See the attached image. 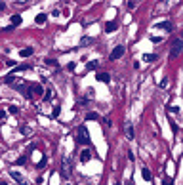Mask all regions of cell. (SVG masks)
Here are the masks:
<instances>
[{"label": "cell", "instance_id": "6da1fadb", "mask_svg": "<svg viewBox=\"0 0 183 185\" xmlns=\"http://www.w3.org/2000/svg\"><path fill=\"white\" fill-rule=\"evenodd\" d=\"M76 143H80V145H88L90 143V134H88V128L84 124L78 126V130H76Z\"/></svg>", "mask_w": 183, "mask_h": 185}, {"label": "cell", "instance_id": "cb8c5ba5", "mask_svg": "<svg viewBox=\"0 0 183 185\" xmlns=\"http://www.w3.org/2000/svg\"><path fill=\"white\" fill-rule=\"evenodd\" d=\"M137 4H139V0H128V8H130V10H134Z\"/></svg>", "mask_w": 183, "mask_h": 185}, {"label": "cell", "instance_id": "52a82bcc", "mask_svg": "<svg viewBox=\"0 0 183 185\" xmlns=\"http://www.w3.org/2000/svg\"><path fill=\"white\" fill-rule=\"evenodd\" d=\"M10 176H12V178H13V179H15V181H17L19 185H27V181H25V179H23V176H21V174H19V172L12 170V172H10Z\"/></svg>", "mask_w": 183, "mask_h": 185}, {"label": "cell", "instance_id": "ba28073f", "mask_svg": "<svg viewBox=\"0 0 183 185\" xmlns=\"http://www.w3.org/2000/svg\"><path fill=\"white\" fill-rule=\"evenodd\" d=\"M118 29V23L117 21H107L105 23V33H114Z\"/></svg>", "mask_w": 183, "mask_h": 185}, {"label": "cell", "instance_id": "d590c367", "mask_svg": "<svg viewBox=\"0 0 183 185\" xmlns=\"http://www.w3.org/2000/svg\"><path fill=\"white\" fill-rule=\"evenodd\" d=\"M17 2H19V4H25V2H27V0H17Z\"/></svg>", "mask_w": 183, "mask_h": 185}, {"label": "cell", "instance_id": "9c48e42d", "mask_svg": "<svg viewBox=\"0 0 183 185\" xmlns=\"http://www.w3.org/2000/svg\"><path fill=\"white\" fill-rule=\"evenodd\" d=\"M155 27H156V29H164V31H168V33H170V31L174 29V25H172L170 21H162V23H156Z\"/></svg>", "mask_w": 183, "mask_h": 185}, {"label": "cell", "instance_id": "f1b7e54d", "mask_svg": "<svg viewBox=\"0 0 183 185\" xmlns=\"http://www.w3.org/2000/svg\"><path fill=\"white\" fill-rule=\"evenodd\" d=\"M46 162H48V160H46V157H42V158H40V162H38V168H44Z\"/></svg>", "mask_w": 183, "mask_h": 185}, {"label": "cell", "instance_id": "5bb4252c", "mask_svg": "<svg viewBox=\"0 0 183 185\" xmlns=\"http://www.w3.org/2000/svg\"><path fill=\"white\" fill-rule=\"evenodd\" d=\"M141 178H143L145 181H151V178H153V176H151V170H149V168H143V170H141Z\"/></svg>", "mask_w": 183, "mask_h": 185}, {"label": "cell", "instance_id": "7c38bea8", "mask_svg": "<svg viewBox=\"0 0 183 185\" xmlns=\"http://www.w3.org/2000/svg\"><path fill=\"white\" fill-rule=\"evenodd\" d=\"M29 90H31V92H34V94H44V88H42L40 84H36V82H33V84L29 86Z\"/></svg>", "mask_w": 183, "mask_h": 185}, {"label": "cell", "instance_id": "83f0119b", "mask_svg": "<svg viewBox=\"0 0 183 185\" xmlns=\"http://www.w3.org/2000/svg\"><path fill=\"white\" fill-rule=\"evenodd\" d=\"M168 111H170V113H174V115H177V113H179V107H177V105H174V107H170Z\"/></svg>", "mask_w": 183, "mask_h": 185}, {"label": "cell", "instance_id": "8fae6325", "mask_svg": "<svg viewBox=\"0 0 183 185\" xmlns=\"http://www.w3.org/2000/svg\"><path fill=\"white\" fill-rule=\"evenodd\" d=\"M23 23V17L19 13H15V15H12V27H19V25Z\"/></svg>", "mask_w": 183, "mask_h": 185}, {"label": "cell", "instance_id": "e575fe53", "mask_svg": "<svg viewBox=\"0 0 183 185\" xmlns=\"http://www.w3.org/2000/svg\"><path fill=\"white\" fill-rule=\"evenodd\" d=\"M4 8H6V6H4V2H2V0H0V12H2Z\"/></svg>", "mask_w": 183, "mask_h": 185}, {"label": "cell", "instance_id": "4fadbf2b", "mask_svg": "<svg viewBox=\"0 0 183 185\" xmlns=\"http://www.w3.org/2000/svg\"><path fill=\"white\" fill-rule=\"evenodd\" d=\"M97 80L109 84V82H111V75H109V73H99V75H97Z\"/></svg>", "mask_w": 183, "mask_h": 185}, {"label": "cell", "instance_id": "7402d4cb", "mask_svg": "<svg viewBox=\"0 0 183 185\" xmlns=\"http://www.w3.org/2000/svg\"><path fill=\"white\" fill-rule=\"evenodd\" d=\"M97 119H99L97 113H88V115H86V120H97Z\"/></svg>", "mask_w": 183, "mask_h": 185}, {"label": "cell", "instance_id": "44dd1931", "mask_svg": "<svg viewBox=\"0 0 183 185\" xmlns=\"http://www.w3.org/2000/svg\"><path fill=\"white\" fill-rule=\"evenodd\" d=\"M86 69L88 71H96L97 69V61H90V63H86Z\"/></svg>", "mask_w": 183, "mask_h": 185}, {"label": "cell", "instance_id": "d6986e66", "mask_svg": "<svg viewBox=\"0 0 183 185\" xmlns=\"http://www.w3.org/2000/svg\"><path fill=\"white\" fill-rule=\"evenodd\" d=\"M88 44H93V38L92 37H84L80 40V46H88Z\"/></svg>", "mask_w": 183, "mask_h": 185}, {"label": "cell", "instance_id": "603a6c76", "mask_svg": "<svg viewBox=\"0 0 183 185\" xmlns=\"http://www.w3.org/2000/svg\"><path fill=\"white\" fill-rule=\"evenodd\" d=\"M52 97H54V92H52V90H46V92H44V99H46V101H50Z\"/></svg>", "mask_w": 183, "mask_h": 185}, {"label": "cell", "instance_id": "ac0fdd59", "mask_svg": "<svg viewBox=\"0 0 183 185\" xmlns=\"http://www.w3.org/2000/svg\"><path fill=\"white\" fill-rule=\"evenodd\" d=\"M156 59H158V55H156V54H145L143 55V61H156Z\"/></svg>", "mask_w": 183, "mask_h": 185}, {"label": "cell", "instance_id": "1f68e13d", "mask_svg": "<svg viewBox=\"0 0 183 185\" xmlns=\"http://www.w3.org/2000/svg\"><path fill=\"white\" fill-rule=\"evenodd\" d=\"M168 86V78H164V80H160V88H166Z\"/></svg>", "mask_w": 183, "mask_h": 185}, {"label": "cell", "instance_id": "484cf974", "mask_svg": "<svg viewBox=\"0 0 183 185\" xmlns=\"http://www.w3.org/2000/svg\"><path fill=\"white\" fill-rule=\"evenodd\" d=\"M162 185H174V179H172V178H164V179H162Z\"/></svg>", "mask_w": 183, "mask_h": 185}, {"label": "cell", "instance_id": "4dcf8cb0", "mask_svg": "<svg viewBox=\"0 0 183 185\" xmlns=\"http://www.w3.org/2000/svg\"><path fill=\"white\" fill-rule=\"evenodd\" d=\"M46 63L52 65V67H55V65H57V61H55V59H46Z\"/></svg>", "mask_w": 183, "mask_h": 185}, {"label": "cell", "instance_id": "ffe728a7", "mask_svg": "<svg viewBox=\"0 0 183 185\" xmlns=\"http://www.w3.org/2000/svg\"><path fill=\"white\" fill-rule=\"evenodd\" d=\"M19 132H21L23 134V136H31V134H33V132H31V128H27V126H19Z\"/></svg>", "mask_w": 183, "mask_h": 185}, {"label": "cell", "instance_id": "836d02e7", "mask_svg": "<svg viewBox=\"0 0 183 185\" xmlns=\"http://www.w3.org/2000/svg\"><path fill=\"white\" fill-rule=\"evenodd\" d=\"M6 119V111H0V120H4Z\"/></svg>", "mask_w": 183, "mask_h": 185}, {"label": "cell", "instance_id": "d4e9b609", "mask_svg": "<svg viewBox=\"0 0 183 185\" xmlns=\"http://www.w3.org/2000/svg\"><path fill=\"white\" fill-rule=\"evenodd\" d=\"M8 111L12 113V115H17V113H19V107H15V105H10V107H8Z\"/></svg>", "mask_w": 183, "mask_h": 185}, {"label": "cell", "instance_id": "74e56055", "mask_svg": "<svg viewBox=\"0 0 183 185\" xmlns=\"http://www.w3.org/2000/svg\"><path fill=\"white\" fill-rule=\"evenodd\" d=\"M0 185H8V183H6V181H0Z\"/></svg>", "mask_w": 183, "mask_h": 185}, {"label": "cell", "instance_id": "3957f363", "mask_svg": "<svg viewBox=\"0 0 183 185\" xmlns=\"http://www.w3.org/2000/svg\"><path fill=\"white\" fill-rule=\"evenodd\" d=\"M124 55V46H114V50L111 52V55H109V59L111 61H117V59H120Z\"/></svg>", "mask_w": 183, "mask_h": 185}, {"label": "cell", "instance_id": "e0dca14e", "mask_svg": "<svg viewBox=\"0 0 183 185\" xmlns=\"http://www.w3.org/2000/svg\"><path fill=\"white\" fill-rule=\"evenodd\" d=\"M27 160H29V155H23V157H19L17 160H15V164H17V166H23V164H27Z\"/></svg>", "mask_w": 183, "mask_h": 185}, {"label": "cell", "instance_id": "5b68a950", "mask_svg": "<svg viewBox=\"0 0 183 185\" xmlns=\"http://www.w3.org/2000/svg\"><path fill=\"white\" fill-rule=\"evenodd\" d=\"M29 69H33V65H31V63H23V65H15V67H13V71H12V75L23 73V71H29Z\"/></svg>", "mask_w": 183, "mask_h": 185}, {"label": "cell", "instance_id": "7a4b0ae2", "mask_svg": "<svg viewBox=\"0 0 183 185\" xmlns=\"http://www.w3.org/2000/svg\"><path fill=\"white\" fill-rule=\"evenodd\" d=\"M61 176L63 178L71 176V158L69 157H63V160H61Z\"/></svg>", "mask_w": 183, "mask_h": 185}, {"label": "cell", "instance_id": "30bf717a", "mask_svg": "<svg viewBox=\"0 0 183 185\" xmlns=\"http://www.w3.org/2000/svg\"><path fill=\"white\" fill-rule=\"evenodd\" d=\"M92 158V151L90 149H84V151L80 153V162H88Z\"/></svg>", "mask_w": 183, "mask_h": 185}, {"label": "cell", "instance_id": "4316f807", "mask_svg": "<svg viewBox=\"0 0 183 185\" xmlns=\"http://www.w3.org/2000/svg\"><path fill=\"white\" fill-rule=\"evenodd\" d=\"M170 126H172V132H174V134H177V130H179V128H177V124H176V122H172V120H170Z\"/></svg>", "mask_w": 183, "mask_h": 185}, {"label": "cell", "instance_id": "277c9868", "mask_svg": "<svg viewBox=\"0 0 183 185\" xmlns=\"http://www.w3.org/2000/svg\"><path fill=\"white\" fill-rule=\"evenodd\" d=\"M181 46H183V42L179 38L174 42V46H172V52H170V57H177V55L181 54Z\"/></svg>", "mask_w": 183, "mask_h": 185}, {"label": "cell", "instance_id": "2e32d148", "mask_svg": "<svg viewBox=\"0 0 183 185\" xmlns=\"http://www.w3.org/2000/svg\"><path fill=\"white\" fill-rule=\"evenodd\" d=\"M46 17H48L46 13H38V15H36V19H34V21L38 23V25H44V23H46Z\"/></svg>", "mask_w": 183, "mask_h": 185}, {"label": "cell", "instance_id": "d6a6232c", "mask_svg": "<svg viewBox=\"0 0 183 185\" xmlns=\"http://www.w3.org/2000/svg\"><path fill=\"white\" fill-rule=\"evenodd\" d=\"M151 40H153V42H155V44H158V42H160V40H162V38H158V37H151Z\"/></svg>", "mask_w": 183, "mask_h": 185}, {"label": "cell", "instance_id": "8992f818", "mask_svg": "<svg viewBox=\"0 0 183 185\" xmlns=\"http://www.w3.org/2000/svg\"><path fill=\"white\" fill-rule=\"evenodd\" d=\"M124 134H126L128 139H134V124L132 122H126V124H124Z\"/></svg>", "mask_w": 183, "mask_h": 185}, {"label": "cell", "instance_id": "9a60e30c", "mask_svg": "<svg viewBox=\"0 0 183 185\" xmlns=\"http://www.w3.org/2000/svg\"><path fill=\"white\" fill-rule=\"evenodd\" d=\"M33 54H34L33 48H23L21 52H19V55H21V57H29V55H33Z\"/></svg>", "mask_w": 183, "mask_h": 185}, {"label": "cell", "instance_id": "f546056e", "mask_svg": "<svg viewBox=\"0 0 183 185\" xmlns=\"http://www.w3.org/2000/svg\"><path fill=\"white\" fill-rule=\"evenodd\" d=\"M52 116H54V119H57V116H59V107H54V113H52Z\"/></svg>", "mask_w": 183, "mask_h": 185}, {"label": "cell", "instance_id": "8d00e7d4", "mask_svg": "<svg viewBox=\"0 0 183 185\" xmlns=\"http://www.w3.org/2000/svg\"><path fill=\"white\" fill-rule=\"evenodd\" d=\"M128 185H134V181H132V179H130V181H128Z\"/></svg>", "mask_w": 183, "mask_h": 185}]
</instances>
